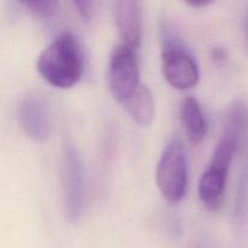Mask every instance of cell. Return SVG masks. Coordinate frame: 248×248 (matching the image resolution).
Masks as SVG:
<instances>
[{
	"label": "cell",
	"mask_w": 248,
	"mask_h": 248,
	"mask_svg": "<svg viewBox=\"0 0 248 248\" xmlns=\"http://www.w3.org/2000/svg\"><path fill=\"white\" fill-rule=\"evenodd\" d=\"M40 77L57 89H69L84 73V55L72 33H61L44 48L36 61Z\"/></svg>",
	"instance_id": "1"
},
{
	"label": "cell",
	"mask_w": 248,
	"mask_h": 248,
	"mask_svg": "<svg viewBox=\"0 0 248 248\" xmlns=\"http://www.w3.org/2000/svg\"><path fill=\"white\" fill-rule=\"evenodd\" d=\"M161 31V68L165 79L174 89H191L200 79L195 58L167 24H164Z\"/></svg>",
	"instance_id": "2"
},
{
	"label": "cell",
	"mask_w": 248,
	"mask_h": 248,
	"mask_svg": "<svg viewBox=\"0 0 248 248\" xmlns=\"http://www.w3.org/2000/svg\"><path fill=\"white\" fill-rule=\"evenodd\" d=\"M156 183L170 205L182 201L188 188V162L183 143L178 138L170 140L162 150L156 166Z\"/></svg>",
	"instance_id": "3"
},
{
	"label": "cell",
	"mask_w": 248,
	"mask_h": 248,
	"mask_svg": "<svg viewBox=\"0 0 248 248\" xmlns=\"http://www.w3.org/2000/svg\"><path fill=\"white\" fill-rule=\"evenodd\" d=\"M61 183L64 213L72 223L80 219L86 198V181L81 156L73 144H67L62 155Z\"/></svg>",
	"instance_id": "4"
},
{
	"label": "cell",
	"mask_w": 248,
	"mask_h": 248,
	"mask_svg": "<svg viewBox=\"0 0 248 248\" xmlns=\"http://www.w3.org/2000/svg\"><path fill=\"white\" fill-rule=\"evenodd\" d=\"M107 80L111 96L124 104L140 86V68L136 48L119 44L113 48L108 62Z\"/></svg>",
	"instance_id": "5"
},
{
	"label": "cell",
	"mask_w": 248,
	"mask_h": 248,
	"mask_svg": "<svg viewBox=\"0 0 248 248\" xmlns=\"http://www.w3.org/2000/svg\"><path fill=\"white\" fill-rule=\"evenodd\" d=\"M17 119L27 137L44 142L51 135V118L47 104L38 96H27L19 103Z\"/></svg>",
	"instance_id": "6"
},
{
	"label": "cell",
	"mask_w": 248,
	"mask_h": 248,
	"mask_svg": "<svg viewBox=\"0 0 248 248\" xmlns=\"http://www.w3.org/2000/svg\"><path fill=\"white\" fill-rule=\"evenodd\" d=\"M114 18L123 44L137 50L143 35V7L137 0H120L114 2Z\"/></svg>",
	"instance_id": "7"
},
{
	"label": "cell",
	"mask_w": 248,
	"mask_h": 248,
	"mask_svg": "<svg viewBox=\"0 0 248 248\" xmlns=\"http://www.w3.org/2000/svg\"><path fill=\"white\" fill-rule=\"evenodd\" d=\"M228 176L229 172L213 166H208L201 174L198 193L201 202L207 210L217 211L222 207L227 190Z\"/></svg>",
	"instance_id": "8"
},
{
	"label": "cell",
	"mask_w": 248,
	"mask_h": 248,
	"mask_svg": "<svg viewBox=\"0 0 248 248\" xmlns=\"http://www.w3.org/2000/svg\"><path fill=\"white\" fill-rule=\"evenodd\" d=\"M179 115L189 140L194 144L200 143L207 133L208 126L198 99L193 96L186 97L181 103Z\"/></svg>",
	"instance_id": "9"
},
{
	"label": "cell",
	"mask_w": 248,
	"mask_h": 248,
	"mask_svg": "<svg viewBox=\"0 0 248 248\" xmlns=\"http://www.w3.org/2000/svg\"><path fill=\"white\" fill-rule=\"evenodd\" d=\"M123 107L130 118L138 125L148 126L154 120V98L148 86L140 85L132 97L123 104Z\"/></svg>",
	"instance_id": "10"
},
{
	"label": "cell",
	"mask_w": 248,
	"mask_h": 248,
	"mask_svg": "<svg viewBox=\"0 0 248 248\" xmlns=\"http://www.w3.org/2000/svg\"><path fill=\"white\" fill-rule=\"evenodd\" d=\"M28 11H31L36 18L48 21L56 17L58 9H60V2L55 0H26L21 1Z\"/></svg>",
	"instance_id": "11"
},
{
	"label": "cell",
	"mask_w": 248,
	"mask_h": 248,
	"mask_svg": "<svg viewBox=\"0 0 248 248\" xmlns=\"http://www.w3.org/2000/svg\"><path fill=\"white\" fill-rule=\"evenodd\" d=\"M248 206V157L242 169L237 186L236 201H235V219L241 222L245 218Z\"/></svg>",
	"instance_id": "12"
},
{
	"label": "cell",
	"mask_w": 248,
	"mask_h": 248,
	"mask_svg": "<svg viewBox=\"0 0 248 248\" xmlns=\"http://www.w3.org/2000/svg\"><path fill=\"white\" fill-rule=\"evenodd\" d=\"M73 4L85 21H92L96 14V2L90 0H75Z\"/></svg>",
	"instance_id": "13"
},
{
	"label": "cell",
	"mask_w": 248,
	"mask_h": 248,
	"mask_svg": "<svg viewBox=\"0 0 248 248\" xmlns=\"http://www.w3.org/2000/svg\"><path fill=\"white\" fill-rule=\"evenodd\" d=\"M244 27H245V35H246V41L248 46V6L245 12V19H244Z\"/></svg>",
	"instance_id": "14"
},
{
	"label": "cell",
	"mask_w": 248,
	"mask_h": 248,
	"mask_svg": "<svg viewBox=\"0 0 248 248\" xmlns=\"http://www.w3.org/2000/svg\"><path fill=\"white\" fill-rule=\"evenodd\" d=\"M211 2H188V5H190L191 7H205V6H208Z\"/></svg>",
	"instance_id": "15"
}]
</instances>
